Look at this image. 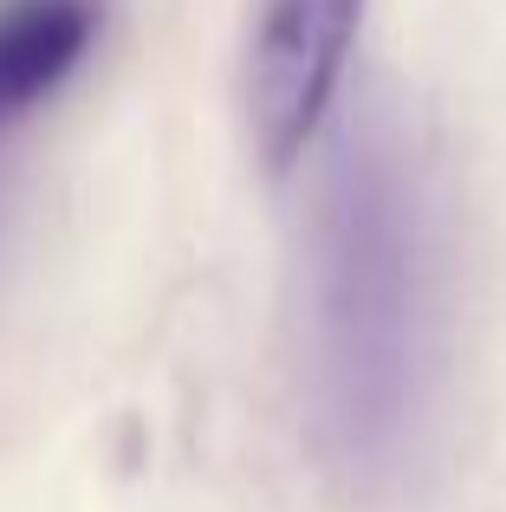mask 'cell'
Instances as JSON below:
<instances>
[{
	"instance_id": "obj_3",
	"label": "cell",
	"mask_w": 506,
	"mask_h": 512,
	"mask_svg": "<svg viewBox=\"0 0 506 512\" xmlns=\"http://www.w3.org/2000/svg\"><path fill=\"white\" fill-rule=\"evenodd\" d=\"M104 0H0V137L85 65Z\"/></svg>"
},
{
	"instance_id": "obj_1",
	"label": "cell",
	"mask_w": 506,
	"mask_h": 512,
	"mask_svg": "<svg viewBox=\"0 0 506 512\" xmlns=\"http://www.w3.org/2000/svg\"><path fill=\"white\" fill-rule=\"evenodd\" d=\"M312 357L318 428L338 467L351 474L396 467L422 415L429 286H422L416 195L383 150L351 156L331 175L312 266Z\"/></svg>"
},
{
	"instance_id": "obj_2",
	"label": "cell",
	"mask_w": 506,
	"mask_h": 512,
	"mask_svg": "<svg viewBox=\"0 0 506 512\" xmlns=\"http://www.w3.org/2000/svg\"><path fill=\"white\" fill-rule=\"evenodd\" d=\"M364 0H260L247 39V130L266 169H292L312 150L344 59H351Z\"/></svg>"
}]
</instances>
